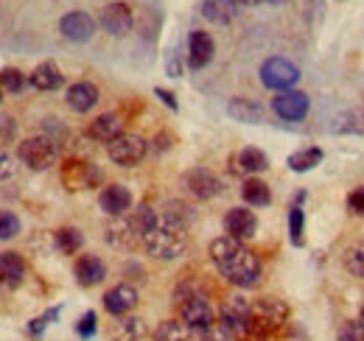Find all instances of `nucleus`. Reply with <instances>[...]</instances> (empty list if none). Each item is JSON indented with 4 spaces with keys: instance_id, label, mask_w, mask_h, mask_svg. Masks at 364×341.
Masks as SVG:
<instances>
[{
    "instance_id": "f257e3e1",
    "label": "nucleus",
    "mask_w": 364,
    "mask_h": 341,
    "mask_svg": "<svg viewBox=\"0 0 364 341\" xmlns=\"http://www.w3.org/2000/svg\"><path fill=\"white\" fill-rule=\"evenodd\" d=\"M210 260L216 263V269L228 277L232 286L238 288H252L261 283V257L255 255L252 249L244 247V241H235V238H216L210 244Z\"/></svg>"
},
{
    "instance_id": "f03ea898",
    "label": "nucleus",
    "mask_w": 364,
    "mask_h": 341,
    "mask_svg": "<svg viewBox=\"0 0 364 341\" xmlns=\"http://www.w3.org/2000/svg\"><path fill=\"white\" fill-rule=\"evenodd\" d=\"M140 244L157 260H177L188 249V229H180V227L166 224V221L157 218L154 227L140 238Z\"/></svg>"
},
{
    "instance_id": "7ed1b4c3",
    "label": "nucleus",
    "mask_w": 364,
    "mask_h": 341,
    "mask_svg": "<svg viewBox=\"0 0 364 341\" xmlns=\"http://www.w3.org/2000/svg\"><path fill=\"white\" fill-rule=\"evenodd\" d=\"M289 322V305L274 297L255 299L250 305V333L255 339H269Z\"/></svg>"
},
{
    "instance_id": "20e7f679",
    "label": "nucleus",
    "mask_w": 364,
    "mask_h": 341,
    "mask_svg": "<svg viewBox=\"0 0 364 341\" xmlns=\"http://www.w3.org/2000/svg\"><path fill=\"white\" fill-rule=\"evenodd\" d=\"M56 140L53 137H46V134H37V137H28L20 143L17 148V157L23 166H28L31 170H48L53 163H56Z\"/></svg>"
},
{
    "instance_id": "39448f33",
    "label": "nucleus",
    "mask_w": 364,
    "mask_h": 341,
    "mask_svg": "<svg viewBox=\"0 0 364 341\" xmlns=\"http://www.w3.org/2000/svg\"><path fill=\"white\" fill-rule=\"evenodd\" d=\"M146 151H149L146 140H143L140 134H132V131H124L121 137H115L112 143H107V157H109L115 166H121V168L137 166V163L146 157Z\"/></svg>"
},
{
    "instance_id": "423d86ee",
    "label": "nucleus",
    "mask_w": 364,
    "mask_h": 341,
    "mask_svg": "<svg viewBox=\"0 0 364 341\" xmlns=\"http://www.w3.org/2000/svg\"><path fill=\"white\" fill-rule=\"evenodd\" d=\"M180 322L185 328H191L193 333H202V330L216 325V310H213V305L205 297L193 294V297L180 302Z\"/></svg>"
},
{
    "instance_id": "0eeeda50",
    "label": "nucleus",
    "mask_w": 364,
    "mask_h": 341,
    "mask_svg": "<svg viewBox=\"0 0 364 341\" xmlns=\"http://www.w3.org/2000/svg\"><path fill=\"white\" fill-rule=\"evenodd\" d=\"M261 82L269 90H277V92H286L300 82V70L289 62V59H280V56H272L261 65Z\"/></svg>"
},
{
    "instance_id": "6e6552de",
    "label": "nucleus",
    "mask_w": 364,
    "mask_h": 341,
    "mask_svg": "<svg viewBox=\"0 0 364 341\" xmlns=\"http://www.w3.org/2000/svg\"><path fill=\"white\" fill-rule=\"evenodd\" d=\"M101 179H104L101 168L87 160H70L62 166V185L68 190H92L101 185Z\"/></svg>"
},
{
    "instance_id": "1a4fd4ad",
    "label": "nucleus",
    "mask_w": 364,
    "mask_h": 341,
    "mask_svg": "<svg viewBox=\"0 0 364 341\" xmlns=\"http://www.w3.org/2000/svg\"><path fill=\"white\" fill-rule=\"evenodd\" d=\"M250 305L244 297H230L219 308V325L230 336H247L250 333Z\"/></svg>"
},
{
    "instance_id": "9d476101",
    "label": "nucleus",
    "mask_w": 364,
    "mask_h": 341,
    "mask_svg": "<svg viewBox=\"0 0 364 341\" xmlns=\"http://www.w3.org/2000/svg\"><path fill=\"white\" fill-rule=\"evenodd\" d=\"M309 95L306 92H297V90H286V92H277L272 101V109L274 115L280 121H303L309 115Z\"/></svg>"
},
{
    "instance_id": "9b49d317",
    "label": "nucleus",
    "mask_w": 364,
    "mask_h": 341,
    "mask_svg": "<svg viewBox=\"0 0 364 341\" xmlns=\"http://www.w3.org/2000/svg\"><path fill=\"white\" fill-rule=\"evenodd\" d=\"M101 28L112 37H127L132 31V9L127 3H107L98 17Z\"/></svg>"
},
{
    "instance_id": "f8f14e48",
    "label": "nucleus",
    "mask_w": 364,
    "mask_h": 341,
    "mask_svg": "<svg viewBox=\"0 0 364 341\" xmlns=\"http://www.w3.org/2000/svg\"><path fill=\"white\" fill-rule=\"evenodd\" d=\"M185 188L196 199H213L222 193V179L210 168H193L185 173Z\"/></svg>"
},
{
    "instance_id": "ddd939ff",
    "label": "nucleus",
    "mask_w": 364,
    "mask_h": 341,
    "mask_svg": "<svg viewBox=\"0 0 364 341\" xmlns=\"http://www.w3.org/2000/svg\"><path fill=\"white\" fill-rule=\"evenodd\" d=\"M59 31L70 43H87L92 34H95V20H92L87 11H70V14H65L59 20Z\"/></svg>"
},
{
    "instance_id": "4468645a",
    "label": "nucleus",
    "mask_w": 364,
    "mask_h": 341,
    "mask_svg": "<svg viewBox=\"0 0 364 341\" xmlns=\"http://www.w3.org/2000/svg\"><path fill=\"white\" fill-rule=\"evenodd\" d=\"M225 229H228L230 238H235V241H250L258 232V218L247 207H232L225 215Z\"/></svg>"
},
{
    "instance_id": "2eb2a0df",
    "label": "nucleus",
    "mask_w": 364,
    "mask_h": 341,
    "mask_svg": "<svg viewBox=\"0 0 364 341\" xmlns=\"http://www.w3.org/2000/svg\"><path fill=\"white\" fill-rule=\"evenodd\" d=\"M112 247H121V249H129L140 241V232H137L132 215H115L109 224H107V235H104Z\"/></svg>"
},
{
    "instance_id": "dca6fc26",
    "label": "nucleus",
    "mask_w": 364,
    "mask_h": 341,
    "mask_svg": "<svg viewBox=\"0 0 364 341\" xmlns=\"http://www.w3.org/2000/svg\"><path fill=\"white\" fill-rule=\"evenodd\" d=\"M213 53H216V45H213V37H210L208 31H193V34L188 37V65H191L193 70L210 65Z\"/></svg>"
},
{
    "instance_id": "f3484780",
    "label": "nucleus",
    "mask_w": 364,
    "mask_h": 341,
    "mask_svg": "<svg viewBox=\"0 0 364 341\" xmlns=\"http://www.w3.org/2000/svg\"><path fill=\"white\" fill-rule=\"evenodd\" d=\"M98 205H101V210L107 215H127V210L132 207V193H129V188H124V185H107L104 190H101V196H98Z\"/></svg>"
},
{
    "instance_id": "a211bd4d",
    "label": "nucleus",
    "mask_w": 364,
    "mask_h": 341,
    "mask_svg": "<svg viewBox=\"0 0 364 341\" xmlns=\"http://www.w3.org/2000/svg\"><path fill=\"white\" fill-rule=\"evenodd\" d=\"M135 305H137V291L135 286H129V283H121V286H115V288H109L104 294V308L112 316H127Z\"/></svg>"
},
{
    "instance_id": "6ab92c4d",
    "label": "nucleus",
    "mask_w": 364,
    "mask_h": 341,
    "mask_svg": "<svg viewBox=\"0 0 364 341\" xmlns=\"http://www.w3.org/2000/svg\"><path fill=\"white\" fill-rule=\"evenodd\" d=\"M73 274H76L79 286L90 288V286L104 283V277H107V266H104V260H101V257L82 255L79 260H76V266H73Z\"/></svg>"
},
{
    "instance_id": "aec40b11",
    "label": "nucleus",
    "mask_w": 364,
    "mask_h": 341,
    "mask_svg": "<svg viewBox=\"0 0 364 341\" xmlns=\"http://www.w3.org/2000/svg\"><path fill=\"white\" fill-rule=\"evenodd\" d=\"M87 134H90L92 140L112 143L115 137L124 134V121H121V115H115V112H104V115H98L90 124V131H87Z\"/></svg>"
},
{
    "instance_id": "412c9836",
    "label": "nucleus",
    "mask_w": 364,
    "mask_h": 341,
    "mask_svg": "<svg viewBox=\"0 0 364 341\" xmlns=\"http://www.w3.org/2000/svg\"><path fill=\"white\" fill-rule=\"evenodd\" d=\"M26 277V260L20 257V252H3L0 255V286L17 288Z\"/></svg>"
},
{
    "instance_id": "4be33fe9",
    "label": "nucleus",
    "mask_w": 364,
    "mask_h": 341,
    "mask_svg": "<svg viewBox=\"0 0 364 341\" xmlns=\"http://www.w3.org/2000/svg\"><path fill=\"white\" fill-rule=\"evenodd\" d=\"M157 218L160 221H166V224H174V227H180V229H188L191 224H193V207L191 205H185L180 199H171V202H166L160 210H157Z\"/></svg>"
},
{
    "instance_id": "5701e85b",
    "label": "nucleus",
    "mask_w": 364,
    "mask_h": 341,
    "mask_svg": "<svg viewBox=\"0 0 364 341\" xmlns=\"http://www.w3.org/2000/svg\"><path fill=\"white\" fill-rule=\"evenodd\" d=\"M238 14V3L235 0H202V17L208 23L216 26H228Z\"/></svg>"
},
{
    "instance_id": "b1692460",
    "label": "nucleus",
    "mask_w": 364,
    "mask_h": 341,
    "mask_svg": "<svg viewBox=\"0 0 364 341\" xmlns=\"http://www.w3.org/2000/svg\"><path fill=\"white\" fill-rule=\"evenodd\" d=\"M95 104H98V87L90 82H76L68 90V107L73 112H90Z\"/></svg>"
},
{
    "instance_id": "393cba45",
    "label": "nucleus",
    "mask_w": 364,
    "mask_h": 341,
    "mask_svg": "<svg viewBox=\"0 0 364 341\" xmlns=\"http://www.w3.org/2000/svg\"><path fill=\"white\" fill-rule=\"evenodd\" d=\"M28 82H31L34 90L50 92V90H59V87L65 85V76H62V70H59L53 62H43V65L34 67V73H31Z\"/></svg>"
},
{
    "instance_id": "a878e982",
    "label": "nucleus",
    "mask_w": 364,
    "mask_h": 341,
    "mask_svg": "<svg viewBox=\"0 0 364 341\" xmlns=\"http://www.w3.org/2000/svg\"><path fill=\"white\" fill-rule=\"evenodd\" d=\"M146 336V322L140 316H118L112 325V339L115 341H140Z\"/></svg>"
},
{
    "instance_id": "bb28decb",
    "label": "nucleus",
    "mask_w": 364,
    "mask_h": 341,
    "mask_svg": "<svg viewBox=\"0 0 364 341\" xmlns=\"http://www.w3.org/2000/svg\"><path fill=\"white\" fill-rule=\"evenodd\" d=\"M228 112L241 124H261L264 121V107L258 101H250V98H232Z\"/></svg>"
},
{
    "instance_id": "cd10ccee",
    "label": "nucleus",
    "mask_w": 364,
    "mask_h": 341,
    "mask_svg": "<svg viewBox=\"0 0 364 341\" xmlns=\"http://www.w3.org/2000/svg\"><path fill=\"white\" fill-rule=\"evenodd\" d=\"M232 163H235V170H241V173H261V170L269 168V160H267V154L261 151V148H241L235 157H232Z\"/></svg>"
},
{
    "instance_id": "c85d7f7f",
    "label": "nucleus",
    "mask_w": 364,
    "mask_h": 341,
    "mask_svg": "<svg viewBox=\"0 0 364 341\" xmlns=\"http://www.w3.org/2000/svg\"><path fill=\"white\" fill-rule=\"evenodd\" d=\"M241 196H244V202L247 205H252V207H267L269 202H272V193H269V185L264 182V179H247L244 185H241Z\"/></svg>"
},
{
    "instance_id": "c756f323",
    "label": "nucleus",
    "mask_w": 364,
    "mask_h": 341,
    "mask_svg": "<svg viewBox=\"0 0 364 341\" xmlns=\"http://www.w3.org/2000/svg\"><path fill=\"white\" fill-rule=\"evenodd\" d=\"M154 341H196L193 339V330L185 328L180 319H166L154 328Z\"/></svg>"
},
{
    "instance_id": "7c9ffc66",
    "label": "nucleus",
    "mask_w": 364,
    "mask_h": 341,
    "mask_svg": "<svg viewBox=\"0 0 364 341\" xmlns=\"http://www.w3.org/2000/svg\"><path fill=\"white\" fill-rule=\"evenodd\" d=\"M53 241H56V249H59L62 255H76V252L85 247V235H82L76 227H62V229H56Z\"/></svg>"
},
{
    "instance_id": "2f4dec72",
    "label": "nucleus",
    "mask_w": 364,
    "mask_h": 341,
    "mask_svg": "<svg viewBox=\"0 0 364 341\" xmlns=\"http://www.w3.org/2000/svg\"><path fill=\"white\" fill-rule=\"evenodd\" d=\"M331 129H333L336 134H364V109L342 112V115L333 121Z\"/></svg>"
},
{
    "instance_id": "473e14b6",
    "label": "nucleus",
    "mask_w": 364,
    "mask_h": 341,
    "mask_svg": "<svg viewBox=\"0 0 364 341\" xmlns=\"http://www.w3.org/2000/svg\"><path fill=\"white\" fill-rule=\"evenodd\" d=\"M319 163H322V151H319V148H300V151H294V154L289 157V168L294 170V173L317 168Z\"/></svg>"
},
{
    "instance_id": "72a5a7b5",
    "label": "nucleus",
    "mask_w": 364,
    "mask_h": 341,
    "mask_svg": "<svg viewBox=\"0 0 364 341\" xmlns=\"http://www.w3.org/2000/svg\"><path fill=\"white\" fill-rule=\"evenodd\" d=\"M345 269H348L353 277H362L364 280V241L356 244V247H350V249L345 252Z\"/></svg>"
},
{
    "instance_id": "f704fd0d",
    "label": "nucleus",
    "mask_w": 364,
    "mask_h": 341,
    "mask_svg": "<svg viewBox=\"0 0 364 341\" xmlns=\"http://www.w3.org/2000/svg\"><path fill=\"white\" fill-rule=\"evenodd\" d=\"M303 224H306L303 207L294 205V207L289 210V235H291V244H294V247H303Z\"/></svg>"
},
{
    "instance_id": "c9c22d12",
    "label": "nucleus",
    "mask_w": 364,
    "mask_h": 341,
    "mask_svg": "<svg viewBox=\"0 0 364 341\" xmlns=\"http://www.w3.org/2000/svg\"><path fill=\"white\" fill-rule=\"evenodd\" d=\"M0 87L9 90V92H20L26 87V76L17 67H3L0 70Z\"/></svg>"
},
{
    "instance_id": "e433bc0d",
    "label": "nucleus",
    "mask_w": 364,
    "mask_h": 341,
    "mask_svg": "<svg viewBox=\"0 0 364 341\" xmlns=\"http://www.w3.org/2000/svg\"><path fill=\"white\" fill-rule=\"evenodd\" d=\"M20 235V218L11 210H0V241L17 238Z\"/></svg>"
},
{
    "instance_id": "4c0bfd02",
    "label": "nucleus",
    "mask_w": 364,
    "mask_h": 341,
    "mask_svg": "<svg viewBox=\"0 0 364 341\" xmlns=\"http://www.w3.org/2000/svg\"><path fill=\"white\" fill-rule=\"evenodd\" d=\"M339 341H364V322L362 319H350L339 328Z\"/></svg>"
},
{
    "instance_id": "58836bf2",
    "label": "nucleus",
    "mask_w": 364,
    "mask_h": 341,
    "mask_svg": "<svg viewBox=\"0 0 364 341\" xmlns=\"http://www.w3.org/2000/svg\"><path fill=\"white\" fill-rule=\"evenodd\" d=\"M59 316V308H53V310H48L43 316H37L34 322H28V336H43L46 333V328Z\"/></svg>"
},
{
    "instance_id": "ea45409f",
    "label": "nucleus",
    "mask_w": 364,
    "mask_h": 341,
    "mask_svg": "<svg viewBox=\"0 0 364 341\" xmlns=\"http://www.w3.org/2000/svg\"><path fill=\"white\" fill-rule=\"evenodd\" d=\"M17 137V121L11 115H0V146L11 143Z\"/></svg>"
},
{
    "instance_id": "a19ab883",
    "label": "nucleus",
    "mask_w": 364,
    "mask_h": 341,
    "mask_svg": "<svg viewBox=\"0 0 364 341\" xmlns=\"http://www.w3.org/2000/svg\"><path fill=\"white\" fill-rule=\"evenodd\" d=\"M95 328H98V322H95V313H92V310H87V313L79 319V325H76V330H79L82 339H92Z\"/></svg>"
},
{
    "instance_id": "79ce46f5",
    "label": "nucleus",
    "mask_w": 364,
    "mask_h": 341,
    "mask_svg": "<svg viewBox=\"0 0 364 341\" xmlns=\"http://www.w3.org/2000/svg\"><path fill=\"white\" fill-rule=\"evenodd\" d=\"M14 176V160H11V154L0 146V182H9Z\"/></svg>"
},
{
    "instance_id": "37998d69",
    "label": "nucleus",
    "mask_w": 364,
    "mask_h": 341,
    "mask_svg": "<svg viewBox=\"0 0 364 341\" xmlns=\"http://www.w3.org/2000/svg\"><path fill=\"white\" fill-rule=\"evenodd\" d=\"M199 341H232V336H230L222 325H213V328H208V330L199 333Z\"/></svg>"
},
{
    "instance_id": "c03bdc74",
    "label": "nucleus",
    "mask_w": 364,
    "mask_h": 341,
    "mask_svg": "<svg viewBox=\"0 0 364 341\" xmlns=\"http://www.w3.org/2000/svg\"><path fill=\"white\" fill-rule=\"evenodd\" d=\"M348 210L356 215H364V188L350 190V196H348Z\"/></svg>"
},
{
    "instance_id": "a18cd8bd",
    "label": "nucleus",
    "mask_w": 364,
    "mask_h": 341,
    "mask_svg": "<svg viewBox=\"0 0 364 341\" xmlns=\"http://www.w3.org/2000/svg\"><path fill=\"white\" fill-rule=\"evenodd\" d=\"M154 95H157V98H160V101H163L166 107H171V109L177 112V98H174V95H171L168 90H163V87H157V90H154Z\"/></svg>"
},
{
    "instance_id": "49530a36",
    "label": "nucleus",
    "mask_w": 364,
    "mask_h": 341,
    "mask_svg": "<svg viewBox=\"0 0 364 341\" xmlns=\"http://www.w3.org/2000/svg\"><path fill=\"white\" fill-rule=\"evenodd\" d=\"M235 3H241V6H258V3H264V0H235Z\"/></svg>"
},
{
    "instance_id": "de8ad7c7",
    "label": "nucleus",
    "mask_w": 364,
    "mask_h": 341,
    "mask_svg": "<svg viewBox=\"0 0 364 341\" xmlns=\"http://www.w3.org/2000/svg\"><path fill=\"white\" fill-rule=\"evenodd\" d=\"M267 3H286V0H267Z\"/></svg>"
},
{
    "instance_id": "09e8293b",
    "label": "nucleus",
    "mask_w": 364,
    "mask_h": 341,
    "mask_svg": "<svg viewBox=\"0 0 364 341\" xmlns=\"http://www.w3.org/2000/svg\"><path fill=\"white\" fill-rule=\"evenodd\" d=\"M362 322H364V308H362Z\"/></svg>"
},
{
    "instance_id": "8fccbe9b",
    "label": "nucleus",
    "mask_w": 364,
    "mask_h": 341,
    "mask_svg": "<svg viewBox=\"0 0 364 341\" xmlns=\"http://www.w3.org/2000/svg\"><path fill=\"white\" fill-rule=\"evenodd\" d=\"M0 101H3V92H0Z\"/></svg>"
}]
</instances>
